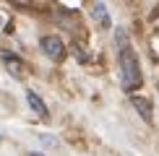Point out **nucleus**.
<instances>
[{
    "label": "nucleus",
    "mask_w": 159,
    "mask_h": 156,
    "mask_svg": "<svg viewBox=\"0 0 159 156\" xmlns=\"http://www.w3.org/2000/svg\"><path fill=\"white\" fill-rule=\"evenodd\" d=\"M115 47H117V63H120V83L125 91L141 89V68H138V57L130 47V37L123 26L115 29Z\"/></svg>",
    "instance_id": "nucleus-1"
},
{
    "label": "nucleus",
    "mask_w": 159,
    "mask_h": 156,
    "mask_svg": "<svg viewBox=\"0 0 159 156\" xmlns=\"http://www.w3.org/2000/svg\"><path fill=\"white\" fill-rule=\"evenodd\" d=\"M42 52L50 57L52 63H60L63 57H65V44H63V39L55 37V34L42 37Z\"/></svg>",
    "instance_id": "nucleus-2"
},
{
    "label": "nucleus",
    "mask_w": 159,
    "mask_h": 156,
    "mask_svg": "<svg viewBox=\"0 0 159 156\" xmlns=\"http://www.w3.org/2000/svg\"><path fill=\"white\" fill-rule=\"evenodd\" d=\"M26 102H29V107L34 109V112H37L39 117H42V120H44V117H50V109L44 107V102H42V96H39L37 91H26Z\"/></svg>",
    "instance_id": "nucleus-3"
},
{
    "label": "nucleus",
    "mask_w": 159,
    "mask_h": 156,
    "mask_svg": "<svg viewBox=\"0 0 159 156\" xmlns=\"http://www.w3.org/2000/svg\"><path fill=\"white\" fill-rule=\"evenodd\" d=\"M130 102H133L136 112H138V115L143 117V122H151V120H154V112H151V104H149L146 99H143V96H133Z\"/></svg>",
    "instance_id": "nucleus-4"
},
{
    "label": "nucleus",
    "mask_w": 159,
    "mask_h": 156,
    "mask_svg": "<svg viewBox=\"0 0 159 156\" xmlns=\"http://www.w3.org/2000/svg\"><path fill=\"white\" fill-rule=\"evenodd\" d=\"M0 57H3V63H5V68H8V70H11V73L16 76V78H21V76H24V68H21L24 63L18 60L16 55H11V52H3V55H0Z\"/></svg>",
    "instance_id": "nucleus-5"
},
{
    "label": "nucleus",
    "mask_w": 159,
    "mask_h": 156,
    "mask_svg": "<svg viewBox=\"0 0 159 156\" xmlns=\"http://www.w3.org/2000/svg\"><path fill=\"white\" fill-rule=\"evenodd\" d=\"M91 16H94V21H97L99 26H104V29H110V26H112V18H110L107 5H104V3H97L94 11H91Z\"/></svg>",
    "instance_id": "nucleus-6"
},
{
    "label": "nucleus",
    "mask_w": 159,
    "mask_h": 156,
    "mask_svg": "<svg viewBox=\"0 0 159 156\" xmlns=\"http://www.w3.org/2000/svg\"><path fill=\"white\" fill-rule=\"evenodd\" d=\"M39 141H42L44 146H57V141L52 138V135H42V138H39Z\"/></svg>",
    "instance_id": "nucleus-7"
},
{
    "label": "nucleus",
    "mask_w": 159,
    "mask_h": 156,
    "mask_svg": "<svg viewBox=\"0 0 159 156\" xmlns=\"http://www.w3.org/2000/svg\"><path fill=\"white\" fill-rule=\"evenodd\" d=\"M29 156H42V154H29Z\"/></svg>",
    "instance_id": "nucleus-8"
},
{
    "label": "nucleus",
    "mask_w": 159,
    "mask_h": 156,
    "mask_svg": "<svg viewBox=\"0 0 159 156\" xmlns=\"http://www.w3.org/2000/svg\"><path fill=\"white\" fill-rule=\"evenodd\" d=\"M0 141H3V135H0Z\"/></svg>",
    "instance_id": "nucleus-9"
}]
</instances>
